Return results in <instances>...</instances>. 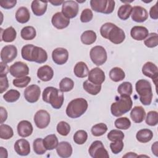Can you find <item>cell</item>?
<instances>
[{"label":"cell","mask_w":158,"mask_h":158,"mask_svg":"<svg viewBox=\"0 0 158 158\" xmlns=\"http://www.w3.org/2000/svg\"><path fill=\"white\" fill-rule=\"evenodd\" d=\"M21 55L23 59L38 64L44 63L48 59V54L44 49L31 44H26L22 47Z\"/></svg>","instance_id":"cell-1"},{"label":"cell","mask_w":158,"mask_h":158,"mask_svg":"<svg viewBox=\"0 0 158 158\" xmlns=\"http://www.w3.org/2000/svg\"><path fill=\"white\" fill-rule=\"evenodd\" d=\"M42 98L43 101L50 104L56 109H60L64 101L63 92L53 86L46 87L43 92Z\"/></svg>","instance_id":"cell-2"},{"label":"cell","mask_w":158,"mask_h":158,"mask_svg":"<svg viewBox=\"0 0 158 158\" xmlns=\"http://www.w3.org/2000/svg\"><path fill=\"white\" fill-rule=\"evenodd\" d=\"M88 106V102L85 99L82 98H76L69 103L65 112L70 118H78L86 111Z\"/></svg>","instance_id":"cell-3"},{"label":"cell","mask_w":158,"mask_h":158,"mask_svg":"<svg viewBox=\"0 0 158 158\" xmlns=\"http://www.w3.org/2000/svg\"><path fill=\"white\" fill-rule=\"evenodd\" d=\"M135 89L139 96L140 102L144 106L150 105L153 97L150 82L144 79L139 80L135 84Z\"/></svg>","instance_id":"cell-4"},{"label":"cell","mask_w":158,"mask_h":158,"mask_svg":"<svg viewBox=\"0 0 158 158\" xmlns=\"http://www.w3.org/2000/svg\"><path fill=\"white\" fill-rule=\"evenodd\" d=\"M133 106V101L130 96L120 95L110 106L112 114L115 117H120L130 111Z\"/></svg>","instance_id":"cell-5"},{"label":"cell","mask_w":158,"mask_h":158,"mask_svg":"<svg viewBox=\"0 0 158 158\" xmlns=\"http://www.w3.org/2000/svg\"><path fill=\"white\" fill-rule=\"evenodd\" d=\"M90 6L96 12L109 14L114 10L115 1L112 0H91Z\"/></svg>","instance_id":"cell-6"},{"label":"cell","mask_w":158,"mask_h":158,"mask_svg":"<svg viewBox=\"0 0 158 158\" xmlns=\"http://www.w3.org/2000/svg\"><path fill=\"white\" fill-rule=\"evenodd\" d=\"M89 57L94 64L100 66L104 64L107 59V52L101 46H95L89 51Z\"/></svg>","instance_id":"cell-7"},{"label":"cell","mask_w":158,"mask_h":158,"mask_svg":"<svg viewBox=\"0 0 158 158\" xmlns=\"http://www.w3.org/2000/svg\"><path fill=\"white\" fill-rule=\"evenodd\" d=\"M88 152L93 158H109V155L101 141L96 140L90 145Z\"/></svg>","instance_id":"cell-8"},{"label":"cell","mask_w":158,"mask_h":158,"mask_svg":"<svg viewBox=\"0 0 158 158\" xmlns=\"http://www.w3.org/2000/svg\"><path fill=\"white\" fill-rule=\"evenodd\" d=\"M9 73L15 78L23 77L28 75L29 67L27 64L21 61H17L10 67Z\"/></svg>","instance_id":"cell-9"},{"label":"cell","mask_w":158,"mask_h":158,"mask_svg":"<svg viewBox=\"0 0 158 158\" xmlns=\"http://www.w3.org/2000/svg\"><path fill=\"white\" fill-rule=\"evenodd\" d=\"M79 6L76 1L69 0L65 1L62 4V13L68 19L75 17L78 12Z\"/></svg>","instance_id":"cell-10"},{"label":"cell","mask_w":158,"mask_h":158,"mask_svg":"<svg viewBox=\"0 0 158 158\" xmlns=\"http://www.w3.org/2000/svg\"><path fill=\"white\" fill-rule=\"evenodd\" d=\"M106 39L114 44H118L125 40V34L122 28L115 25L108 32Z\"/></svg>","instance_id":"cell-11"},{"label":"cell","mask_w":158,"mask_h":158,"mask_svg":"<svg viewBox=\"0 0 158 158\" xmlns=\"http://www.w3.org/2000/svg\"><path fill=\"white\" fill-rule=\"evenodd\" d=\"M50 114L45 110H38L34 116V122L40 129L46 128L50 123Z\"/></svg>","instance_id":"cell-12"},{"label":"cell","mask_w":158,"mask_h":158,"mask_svg":"<svg viewBox=\"0 0 158 158\" xmlns=\"http://www.w3.org/2000/svg\"><path fill=\"white\" fill-rule=\"evenodd\" d=\"M17 56V49L14 45H6L1 51V59L4 63L12 62Z\"/></svg>","instance_id":"cell-13"},{"label":"cell","mask_w":158,"mask_h":158,"mask_svg":"<svg viewBox=\"0 0 158 158\" xmlns=\"http://www.w3.org/2000/svg\"><path fill=\"white\" fill-rule=\"evenodd\" d=\"M41 89L37 85H31L24 91V97L30 103L37 102L40 97Z\"/></svg>","instance_id":"cell-14"},{"label":"cell","mask_w":158,"mask_h":158,"mask_svg":"<svg viewBox=\"0 0 158 158\" xmlns=\"http://www.w3.org/2000/svg\"><path fill=\"white\" fill-rule=\"evenodd\" d=\"M142 73L146 77L152 78L156 85L158 78V68L155 64L152 62H146L143 66Z\"/></svg>","instance_id":"cell-15"},{"label":"cell","mask_w":158,"mask_h":158,"mask_svg":"<svg viewBox=\"0 0 158 158\" xmlns=\"http://www.w3.org/2000/svg\"><path fill=\"white\" fill-rule=\"evenodd\" d=\"M52 60L57 65L65 64L69 59V52L64 48H57L52 52Z\"/></svg>","instance_id":"cell-16"},{"label":"cell","mask_w":158,"mask_h":158,"mask_svg":"<svg viewBox=\"0 0 158 158\" xmlns=\"http://www.w3.org/2000/svg\"><path fill=\"white\" fill-rule=\"evenodd\" d=\"M131 17L133 21L142 23L148 19V12L145 8L139 6H136L132 7Z\"/></svg>","instance_id":"cell-17"},{"label":"cell","mask_w":158,"mask_h":158,"mask_svg":"<svg viewBox=\"0 0 158 158\" xmlns=\"http://www.w3.org/2000/svg\"><path fill=\"white\" fill-rule=\"evenodd\" d=\"M51 22L55 28L61 30L69 26L70 23V19L67 18L62 12H58L52 15Z\"/></svg>","instance_id":"cell-18"},{"label":"cell","mask_w":158,"mask_h":158,"mask_svg":"<svg viewBox=\"0 0 158 158\" xmlns=\"http://www.w3.org/2000/svg\"><path fill=\"white\" fill-rule=\"evenodd\" d=\"M88 80L95 85H101L105 80V73L99 67L92 69L88 73Z\"/></svg>","instance_id":"cell-19"},{"label":"cell","mask_w":158,"mask_h":158,"mask_svg":"<svg viewBox=\"0 0 158 158\" xmlns=\"http://www.w3.org/2000/svg\"><path fill=\"white\" fill-rule=\"evenodd\" d=\"M14 150L16 153L22 156H26L30 152V145L25 139H20L14 144Z\"/></svg>","instance_id":"cell-20"},{"label":"cell","mask_w":158,"mask_h":158,"mask_svg":"<svg viewBox=\"0 0 158 158\" xmlns=\"http://www.w3.org/2000/svg\"><path fill=\"white\" fill-rule=\"evenodd\" d=\"M18 135L22 137L26 138L31 135L33 128L31 123L28 120H22L17 125Z\"/></svg>","instance_id":"cell-21"},{"label":"cell","mask_w":158,"mask_h":158,"mask_svg":"<svg viewBox=\"0 0 158 158\" xmlns=\"http://www.w3.org/2000/svg\"><path fill=\"white\" fill-rule=\"evenodd\" d=\"M148 35V30L143 26H135L130 31L131 38L136 41H143L145 40Z\"/></svg>","instance_id":"cell-22"},{"label":"cell","mask_w":158,"mask_h":158,"mask_svg":"<svg viewBox=\"0 0 158 158\" xmlns=\"http://www.w3.org/2000/svg\"><path fill=\"white\" fill-rule=\"evenodd\" d=\"M54 76V71L52 67L48 65L41 66L38 69L37 77L43 81L51 80Z\"/></svg>","instance_id":"cell-23"},{"label":"cell","mask_w":158,"mask_h":158,"mask_svg":"<svg viewBox=\"0 0 158 158\" xmlns=\"http://www.w3.org/2000/svg\"><path fill=\"white\" fill-rule=\"evenodd\" d=\"M56 149L58 156L62 158L70 157L73 151L71 144L67 141L59 143Z\"/></svg>","instance_id":"cell-24"},{"label":"cell","mask_w":158,"mask_h":158,"mask_svg":"<svg viewBox=\"0 0 158 158\" xmlns=\"http://www.w3.org/2000/svg\"><path fill=\"white\" fill-rule=\"evenodd\" d=\"M48 1H43L40 0L33 1L31 5V8L33 13L36 16H41L44 14L47 10Z\"/></svg>","instance_id":"cell-25"},{"label":"cell","mask_w":158,"mask_h":158,"mask_svg":"<svg viewBox=\"0 0 158 158\" xmlns=\"http://www.w3.org/2000/svg\"><path fill=\"white\" fill-rule=\"evenodd\" d=\"M146 117L144 109L140 106H135L131 110L130 117L135 123H139L142 122Z\"/></svg>","instance_id":"cell-26"},{"label":"cell","mask_w":158,"mask_h":158,"mask_svg":"<svg viewBox=\"0 0 158 158\" xmlns=\"http://www.w3.org/2000/svg\"><path fill=\"white\" fill-rule=\"evenodd\" d=\"M1 41L6 43L14 41L17 37V32L13 27H9L5 30L1 28Z\"/></svg>","instance_id":"cell-27"},{"label":"cell","mask_w":158,"mask_h":158,"mask_svg":"<svg viewBox=\"0 0 158 158\" xmlns=\"http://www.w3.org/2000/svg\"><path fill=\"white\" fill-rule=\"evenodd\" d=\"M30 19V14L28 9L26 7H19L15 13V19L20 23H25L29 21Z\"/></svg>","instance_id":"cell-28"},{"label":"cell","mask_w":158,"mask_h":158,"mask_svg":"<svg viewBox=\"0 0 158 158\" xmlns=\"http://www.w3.org/2000/svg\"><path fill=\"white\" fill-rule=\"evenodd\" d=\"M73 72L75 75L78 78H85L88 75L89 69L86 63L80 61L75 64Z\"/></svg>","instance_id":"cell-29"},{"label":"cell","mask_w":158,"mask_h":158,"mask_svg":"<svg viewBox=\"0 0 158 158\" xmlns=\"http://www.w3.org/2000/svg\"><path fill=\"white\" fill-rule=\"evenodd\" d=\"M136 138L139 142L146 143L152 139V138H153V133L149 129H141L137 132L136 135Z\"/></svg>","instance_id":"cell-30"},{"label":"cell","mask_w":158,"mask_h":158,"mask_svg":"<svg viewBox=\"0 0 158 158\" xmlns=\"http://www.w3.org/2000/svg\"><path fill=\"white\" fill-rule=\"evenodd\" d=\"M59 144L58 138L55 134H51L46 136L43 139V144L47 150H53L56 148Z\"/></svg>","instance_id":"cell-31"},{"label":"cell","mask_w":158,"mask_h":158,"mask_svg":"<svg viewBox=\"0 0 158 158\" xmlns=\"http://www.w3.org/2000/svg\"><path fill=\"white\" fill-rule=\"evenodd\" d=\"M96 33L93 30L85 31L80 36L81 41L86 45H90L94 43L96 40Z\"/></svg>","instance_id":"cell-32"},{"label":"cell","mask_w":158,"mask_h":158,"mask_svg":"<svg viewBox=\"0 0 158 158\" xmlns=\"http://www.w3.org/2000/svg\"><path fill=\"white\" fill-rule=\"evenodd\" d=\"M109 77L113 81L118 82L125 78V73L121 68L115 67L110 70Z\"/></svg>","instance_id":"cell-33"},{"label":"cell","mask_w":158,"mask_h":158,"mask_svg":"<svg viewBox=\"0 0 158 158\" xmlns=\"http://www.w3.org/2000/svg\"><path fill=\"white\" fill-rule=\"evenodd\" d=\"M83 88L89 94L97 95L101 90V85L93 84L88 80L83 82Z\"/></svg>","instance_id":"cell-34"},{"label":"cell","mask_w":158,"mask_h":158,"mask_svg":"<svg viewBox=\"0 0 158 158\" xmlns=\"http://www.w3.org/2000/svg\"><path fill=\"white\" fill-rule=\"evenodd\" d=\"M36 35V30L33 27L26 26L23 27L20 31L21 37L25 40H32Z\"/></svg>","instance_id":"cell-35"},{"label":"cell","mask_w":158,"mask_h":158,"mask_svg":"<svg viewBox=\"0 0 158 158\" xmlns=\"http://www.w3.org/2000/svg\"><path fill=\"white\" fill-rule=\"evenodd\" d=\"M131 11L132 6L129 4H125L118 8L117 15L121 20H126L130 17Z\"/></svg>","instance_id":"cell-36"},{"label":"cell","mask_w":158,"mask_h":158,"mask_svg":"<svg viewBox=\"0 0 158 158\" xmlns=\"http://www.w3.org/2000/svg\"><path fill=\"white\" fill-rule=\"evenodd\" d=\"M14 135V131L11 127L6 124L0 125V138L2 139H10Z\"/></svg>","instance_id":"cell-37"},{"label":"cell","mask_w":158,"mask_h":158,"mask_svg":"<svg viewBox=\"0 0 158 158\" xmlns=\"http://www.w3.org/2000/svg\"><path fill=\"white\" fill-rule=\"evenodd\" d=\"M73 81L68 77L62 78L59 83V89L62 92H69L73 88Z\"/></svg>","instance_id":"cell-38"},{"label":"cell","mask_w":158,"mask_h":158,"mask_svg":"<svg viewBox=\"0 0 158 158\" xmlns=\"http://www.w3.org/2000/svg\"><path fill=\"white\" fill-rule=\"evenodd\" d=\"M117 92L120 95L130 96L133 92V87L131 83L128 81L123 82L118 86Z\"/></svg>","instance_id":"cell-39"},{"label":"cell","mask_w":158,"mask_h":158,"mask_svg":"<svg viewBox=\"0 0 158 158\" xmlns=\"http://www.w3.org/2000/svg\"><path fill=\"white\" fill-rule=\"evenodd\" d=\"M107 131V127L104 123H99L93 125L91 129V133L94 136H101Z\"/></svg>","instance_id":"cell-40"},{"label":"cell","mask_w":158,"mask_h":158,"mask_svg":"<svg viewBox=\"0 0 158 158\" xmlns=\"http://www.w3.org/2000/svg\"><path fill=\"white\" fill-rule=\"evenodd\" d=\"M20 96V93L16 89H9L4 95V99L7 102H14L17 101Z\"/></svg>","instance_id":"cell-41"},{"label":"cell","mask_w":158,"mask_h":158,"mask_svg":"<svg viewBox=\"0 0 158 158\" xmlns=\"http://www.w3.org/2000/svg\"><path fill=\"white\" fill-rule=\"evenodd\" d=\"M144 45L149 48H153L158 44V35L156 33H149L144 41Z\"/></svg>","instance_id":"cell-42"},{"label":"cell","mask_w":158,"mask_h":158,"mask_svg":"<svg viewBox=\"0 0 158 158\" xmlns=\"http://www.w3.org/2000/svg\"><path fill=\"white\" fill-rule=\"evenodd\" d=\"M33 148L35 152L38 155L44 154L47 151V149L44 146L43 139L41 138H36L33 141Z\"/></svg>","instance_id":"cell-43"},{"label":"cell","mask_w":158,"mask_h":158,"mask_svg":"<svg viewBox=\"0 0 158 158\" xmlns=\"http://www.w3.org/2000/svg\"><path fill=\"white\" fill-rule=\"evenodd\" d=\"M88 138V133L86 131L80 130L77 131L73 135L74 142L79 145L84 144Z\"/></svg>","instance_id":"cell-44"},{"label":"cell","mask_w":158,"mask_h":158,"mask_svg":"<svg viewBox=\"0 0 158 158\" xmlns=\"http://www.w3.org/2000/svg\"><path fill=\"white\" fill-rule=\"evenodd\" d=\"M114 125L117 128L121 130H127L131 126V122L127 117H120L115 120Z\"/></svg>","instance_id":"cell-45"},{"label":"cell","mask_w":158,"mask_h":158,"mask_svg":"<svg viewBox=\"0 0 158 158\" xmlns=\"http://www.w3.org/2000/svg\"><path fill=\"white\" fill-rule=\"evenodd\" d=\"M146 123L149 126H156L158 123V113L157 111L148 112L146 117Z\"/></svg>","instance_id":"cell-46"},{"label":"cell","mask_w":158,"mask_h":158,"mask_svg":"<svg viewBox=\"0 0 158 158\" xmlns=\"http://www.w3.org/2000/svg\"><path fill=\"white\" fill-rule=\"evenodd\" d=\"M57 131L59 134L62 136H67L70 131V125L64 121H61L58 123L57 125Z\"/></svg>","instance_id":"cell-47"},{"label":"cell","mask_w":158,"mask_h":158,"mask_svg":"<svg viewBox=\"0 0 158 158\" xmlns=\"http://www.w3.org/2000/svg\"><path fill=\"white\" fill-rule=\"evenodd\" d=\"M107 138L110 141H115L117 140H123L125 135L124 133L118 130H112L107 134Z\"/></svg>","instance_id":"cell-48"},{"label":"cell","mask_w":158,"mask_h":158,"mask_svg":"<svg viewBox=\"0 0 158 158\" xmlns=\"http://www.w3.org/2000/svg\"><path fill=\"white\" fill-rule=\"evenodd\" d=\"M31 81V78L28 76H25L20 78H17L13 80V85L17 88L26 87Z\"/></svg>","instance_id":"cell-49"},{"label":"cell","mask_w":158,"mask_h":158,"mask_svg":"<svg viewBox=\"0 0 158 158\" xmlns=\"http://www.w3.org/2000/svg\"><path fill=\"white\" fill-rule=\"evenodd\" d=\"M123 140H117L112 141L110 144V148L112 153L117 154L120 153L123 148Z\"/></svg>","instance_id":"cell-50"},{"label":"cell","mask_w":158,"mask_h":158,"mask_svg":"<svg viewBox=\"0 0 158 158\" xmlns=\"http://www.w3.org/2000/svg\"><path fill=\"white\" fill-rule=\"evenodd\" d=\"M93 17V14L91 9H85L81 13L80 21L83 23H87L90 22Z\"/></svg>","instance_id":"cell-51"},{"label":"cell","mask_w":158,"mask_h":158,"mask_svg":"<svg viewBox=\"0 0 158 158\" xmlns=\"http://www.w3.org/2000/svg\"><path fill=\"white\" fill-rule=\"evenodd\" d=\"M114 25H115V24L113 23H111V22H107V23H105L104 24H103L101 26V27L100 28V33H101V35L102 36V37L106 39L108 32Z\"/></svg>","instance_id":"cell-52"},{"label":"cell","mask_w":158,"mask_h":158,"mask_svg":"<svg viewBox=\"0 0 158 158\" xmlns=\"http://www.w3.org/2000/svg\"><path fill=\"white\" fill-rule=\"evenodd\" d=\"M9 87V82L7 77V75H0V93H2Z\"/></svg>","instance_id":"cell-53"},{"label":"cell","mask_w":158,"mask_h":158,"mask_svg":"<svg viewBox=\"0 0 158 158\" xmlns=\"http://www.w3.org/2000/svg\"><path fill=\"white\" fill-rule=\"evenodd\" d=\"M17 4L16 0H7V1H1L0 6L1 7L5 9H10L13 8Z\"/></svg>","instance_id":"cell-54"},{"label":"cell","mask_w":158,"mask_h":158,"mask_svg":"<svg viewBox=\"0 0 158 158\" xmlns=\"http://www.w3.org/2000/svg\"><path fill=\"white\" fill-rule=\"evenodd\" d=\"M158 2H157L156 4L151 7L149 10V15L151 19L154 20H157L158 19Z\"/></svg>","instance_id":"cell-55"},{"label":"cell","mask_w":158,"mask_h":158,"mask_svg":"<svg viewBox=\"0 0 158 158\" xmlns=\"http://www.w3.org/2000/svg\"><path fill=\"white\" fill-rule=\"evenodd\" d=\"M0 115H1V123H3L7 118V112L6 110V109L1 106L0 107Z\"/></svg>","instance_id":"cell-56"},{"label":"cell","mask_w":158,"mask_h":158,"mask_svg":"<svg viewBox=\"0 0 158 158\" xmlns=\"http://www.w3.org/2000/svg\"><path fill=\"white\" fill-rule=\"evenodd\" d=\"M0 65H1V73H0V75H7V73L9 72V68L8 65H7V64L1 61L0 62Z\"/></svg>","instance_id":"cell-57"},{"label":"cell","mask_w":158,"mask_h":158,"mask_svg":"<svg viewBox=\"0 0 158 158\" xmlns=\"http://www.w3.org/2000/svg\"><path fill=\"white\" fill-rule=\"evenodd\" d=\"M8 157L7 151L3 147H0V157L1 158H7Z\"/></svg>","instance_id":"cell-58"},{"label":"cell","mask_w":158,"mask_h":158,"mask_svg":"<svg viewBox=\"0 0 158 158\" xmlns=\"http://www.w3.org/2000/svg\"><path fill=\"white\" fill-rule=\"evenodd\" d=\"M157 144H158V142L157 141H156L152 145V147H151V151L152 152V153L156 156H157V152H158V146H157Z\"/></svg>","instance_id":"cell-59"},{"label":"cell","mask_w":158,"mask_h":158,"mask_svg":"<svg viewBox=\"0 0 158 158\" xmlns=\"http://www.w3.org/2000/svg\"><path fill=\"white\" fill-rule=\"evenodd\" d=\"M138 156L135 153V152H127L126 154H125L124 156H123V157H138Z\"/></svg>","instance_id":"cell-60"},{"label":"cell","mask_w":158,"mask_h":158,"mask_svg":"<svg viewBox=\"0 0 158 158\" xmlns=\"http://www.w3.org/2000/svg\"><path fill=\"white\" fill-rule=\"evenodd\" d=\"M50 3H51L53 6H60V4H63L64 1H49Z\"/></svg>","instance_id":"cell-61"}]
</instances>
